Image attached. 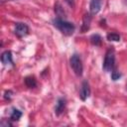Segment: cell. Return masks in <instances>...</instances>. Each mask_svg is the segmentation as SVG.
<instances>
[{
    "instance_id": "obj_1",
    "label": "cell",
    "mask_w": 127,
    "mask_h": 127,
    "mask_svg": "<svg viewBox=\"0 0 127 127\" xmlns=\"http://www.w3.org/2000/svg\"><path fill=\"white\" fill-rule=\"evenodd\" d=\"M54 25L64 35V36H71L74 32V25L70 22L64 21L63 19L57 18L54 21Z\"/></svg>"
},
{
    "instance_id": "obj_2",
    "label": "cell",
    "mask_w": 127,
    "mask_h": 127,
    "mask_svg": "<svg viewBox=\"0 0 127 127\" xmlns=\"http://www.w3.org/2000/svg\"><path fill=\"white\" fill-rule=\"evenodd\" d=\"M114 63H115V55L114 51L112 49H109L106 52L104 61H103V69L105 71H112L114 67Z\"/></svg>"
},
{
    "instance_id": "obj_3",
    "label": "cell",
    "mask_w": 127,
    "mask_h": 127,
    "mask_svg": "<svg viewBox=\"0 0 127 127\" xmlns=\"http://www.w3.org/2000/svg\"><path fill=\"white\" fill-rule=\"evenodd\" d=\"M69 63H70V66H71L73 72H74L76 75L80 76V75L82 74V69H83V67H82V63H81L80 58H79L77 55H73V56H71Z\"/></svg>"
},
{
    "instance_id": "obj_4",
    "label": "cell",
    "mask_w": 127,
    "mask_h": 127,
    "mask_svg": "<svg viewBox=\"0 0 127 127\" xmlns=\"http://www.w3.org/2000/svg\"><path fill=\"white\" fill-rule=\"evenodd\" d=\"M15 34L19 37V38H22V37H25L26 35H28L29 33V28L26 24L24 23H17L15 25Z\"/></svg>"
},
{
    "instance_id": "obj_5",
    "label": "cell",
    "mask_w": 127,
    "mask_h": 127,
    "mask_svg": "<svg viewBox=\"0 0 127 127\" xmlns=\"http://www.w3.org/2000/svg\"><path fill=\"white\" fill-rule=\"evenodd\" d=\"M90 94V88H89V84L87 81H83L82 84H81V87H80V98L82 100H85Z\"/></svg>"
},
{
    "instance_id": "obj_6",
    "label": "cell",
    "mask_w": 127,
    "mask_h": 127,
    "mask_svg": "<svg viewBox=\"0 0 127 127\" xmlns=\"http://www.w3.org/2000/svg\"><path fill=\"white\" fill-rule=\"evenodd\" d=\"M100 8H101V0H90L89 9L91 15L97 14L100 11Z\"/></svg>"
},
{
    "instance_id": "obj_7",
    "label": "cell",
    "mask_w": 127,
    "mask_h": 127,
    "mask_svg": "<svg viewBox=\"0 0 127 127\" xmlns=\"http://www.w3.org/2000/svg\"><path fill=\"white\" fill-rule=\"evenodd\" d=\"M1 62L3 64L8 65V64H13V60H12V53L10 51H5L2 55H1Z\"/></svg>"
},
{
    "instance_id": "obj_8",
    "label": "cell",
    "mask_w": 127,
    "mask_h": 127,
    "mask_svg": "<svg viewBox=\"0 0 127 127\" xmlns=\"http://www.w3.org/2000/svg\"><path fill=\"white\" fill-rule=\"evenodd\" d=\"M64 106H65V100H64V98H60V99L58 100V102L56 103L55 112H56L58 115H59V114H61V113L64 111Z\"/></svg>"
},
{
    "instance_id": "obj_9",
    "label": "cell",
    "mask_w": 127,
    "mask_h": 127,
    "mask_svg": "<svg viewBox=\"0 0 127 127\" xmlns=\"http://www.w3.org/2000/svg\"><path fill=\"white\" fill-rule=\"evenodd\" d=\"M89 24H90V16H89V14H86L83 17V24H82V28H81L82 32H85L89 29Z\"/></svg>"
},
{
    "instance_id": "obj_10",
    "label": "cell",
    "mask_w": 127,
    "mask_h": 127,
    "mask_svg": "<svg viewBox=\"0 0 127 127\" xmlns=\"http://www.w3.org/2000/svg\"><path fill=\"white\" fill-rule=\"evenodd\" d=\"M25 83L30 88H33V87H35L37 85V82H36V79H35L34 76H27L25 78Z\"/></svg>"
},
{
    "instance_id": "obj_11",
    "label": "cell",
    "mask_w": 127,
    "mask_h": 127,
    "mask_svg": "<svg viewBox=\"0 0 127 127\" xmlns=\"http://www.w3.org/2000/svg\"><path fill=\"white\" fill-rule=\"evenodd\" d=\"M22 116V112L20 111V110H18V109H13L12 110V112H11V115H10V119L12 120V121H17V120H19L20 119V117Z\"/></svg>"
},
{
    "instance_id": "obj_12",
    "label": "cell",
    "mask_w": 127,
    "mask_h": 127,
    "mask_svg": "<svg viewBox=\"0 0 127 127\" xmlns=\"http://www.w3.org/2000/svg\"><path fill=\"white\" fill-rule=\"evenodd\" d=\"M90 42L92 45H95V46H99L101 44V37L98 35V34H93L91 37H90Z\"/></svg>"
},
{
    "instance_id": "obj_13",
    "label": "cell",
    "mask_w": 127,
    "mask_h": 127,
    "mask_svg": "<svg viewBox=\"0 0 127 127\" xmlns=\"http://www.w3.org/2000/svg\"><path fill=\"white\" fill-rule=\"evenodd\" d=\"M107 40L113 41V42H118V41H120V36L116 33H109L107 35Z\"/></svg>"
},
{
    "instance_id": "obj_14",
    "label": "cell",
    "mask_w": 127,
    "mask_h": 127,
    "mask_svg": "<svg viewBox=\"0 0 127 127\" xmlns=\"http://www.w3.org/2000/svg\"><path fill=\"white\" fill-rule=\"evenodd\" d=\"M120 77H121V73L119 71H117L116 69H112V71H111V78L113 80H117Z\"/></svg>"
},
{
    "instance_id": "obj_15",
    "label": "cell",
    "mask_w": 127,
    "mask_h": 127,
    "mask_svg": "<svg viewBox=\"0 0 127 127\" xmlns=\"http://www.w3.org/2000/svg\"><path fill=\"white\" fill-rule=\"evenodd\" d=\"M12 91L11 90H8V91H6L5 92V95H4V97L6 98V99H11V97H12Z\"/></svg>"
},
{
    "instance_id": "obj_16",
    "label": "cell",
    "mask_w": 127,
    "mask_h": 127,
    "mask_svg": "<svg viewBox=\"0 0 127 127\" xmlns=\"http://www.w3.org/2000/svg\"><path fill=\"white\" fill-rule=\"evenodd\" d=\"M65 1L68 3L69 6H73V0H65Z\"/></svg>"
},
{
    "instance_id": "obj_17",
    "label": "cell",
    "mask_w": 127,
    "mask_h": 127,
    "mask_svg": "<svg viewBox=\"0 0 127 127\" xmlns=\"http://www.w3.org/2000/svg\"><path fill=\"white\" fill-rule=\"evenodd\" d=\"M125 2H126V3H127V0H125Z\"/></svg>"
}]
</instances>
